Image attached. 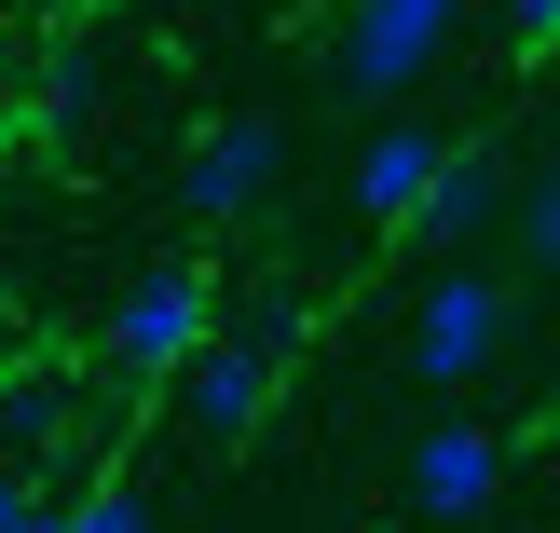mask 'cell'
<instances>
[{
  "mask_svg": "<svg viewBox=\"0 0 560 533\" xmlns=\"http://www.w3.org/2000/svg\"><path fill=\"white\" fill-rule=\"evenodd\" d=\"M96 343H109V370H124V383H178L191 356L219 343V288L164 260V274H137V288L109 301V328H96Z\"/></svg>",
  "mask_w": 560,
  "mask_h": 533,
  "instance_id": "6da1fadb",
  "label": "cell"
},
{
  "mask_svg": "<svg viewBox=\"0 0 560 533\" xmlns=\"http://www.w3.org/2000/svg\"><path fill=\"white\" fill-rule=\"evenodd\" d=\"M506 328H520V301H506V274H479V260H452L424 288V315H410V383H479L492 356H506Z\"/></svg>",
  "mask_w": 560,
  "mask_h": 533,
  "instance_id": "7a4b0ae2",
  "label": "cell"
},
{
  "mask_svg": "<svg viewBox=\"0 0 560 533\" xmlns=\"http://www.w3.org/2000/svg\"><path fill=\"white\" fill-rule=\"evenodd\" d=\"M452 27H465V0H355L342 14V96H410V82L452 55Z\"/></svg>",
  "mask_w": 560,
  "mask_h": 533,
  "instance_id": "3957f363",
  "label": "cell"
},
{
  "mask_svg": "<svg viewBox=\"0 0 560 533\" xmlns=\"http://www.w3.org/2000/svg\"><path fill=\"white\" fill-rule=\"evenodd\" d=\"M273 178H288V124L233 109V124H206V137H191V164H178V206H191V219H246Z\"/></svg>",
  "mask_w": 560,
  "mask_h": 533,
  "instance_id": "277c9868",
  "label": "cell"
},
{
  "mask_svg": "<svg viewBox=\"0 0 560 533\" xmlns=\"http://www.w3.org/2000/svg\"><path fill=\"white\" fill-rule=\"evenodd\" d=\"M492 493H506V438L492 425H424L410 438V507L424 520H479Z\"/></svg>",
  "mask_w": 560,
  "mask_h": 533,
  "instance_id": "5b68a950",
  "label": "cell"
},
{
  "mask_svg": "<svg viewBox=\"0 0 560 533\" xmlns=\"http://www.w3.org/2000/svg\"><path fill=\"white\" fill-rule=\"evenodd\" d=\"M178 410H191V438H246L273 410V343H246V328H219L206 356L178 370Z\"/></svg>",
  "mask_w": 560,
  "mask_h": 533,
  "instance_id": "8992f818",
  "label": "cell"
},
{
  "mask_svg": "<svg viewBox=\"0 0 560 533\" xmlns=\"http://www.w3.org/2000/svg\"><path fill=\"white\" fill-rule=\"evenodd\" d=\"M438 164H452V137L410 109V124H370V151H355V219H383V233H410V206L438 192Z\"/></svg>",
  "mask_w": 560,
  "mask_h": 533,
  "instance_id": "52a82bcc",
  "label": "cell"
},
{
  "mask_svg": "<svg viewBox=\"0 0 560 533\" xmlns=\"http://www.w3.org/2000/svg\"><path fill=\"white\" fill-rule=\"evenodd\" d=\"M492 219H506V164H492V151H465V137H452V164H438V192L410 206V233L465 246V233H492Z\"/></svg>",
  "mask_w": 560,
  "mask_h": 533,
  "instance_id": "ba28073f",
  "label": "cell"
},
{
  "mask_svg": "<svg viewBox=\"0 0 560 533\" xmlns=\"http://www.w3.org/2000/svg\"><path fill=\"white\" fill-rule=\"evenodd\" d=\"M506 219H520V260H534V274H560V164H547L534 192H520Z\"/></svg>",
  "mask_w": 560,
  "mask_h": 533,
  "instance_id": "9c48e42d",
  "label": "cell"
},
{
  "mask_svg": "<svg viewBox=\"0 0 560 533\" xmlns=\"http://www.w3.org/2000/svg\"><path fill=\"white\" fill-rule=\"evenodd\" d=\"M55 533H151V507L109 479V493H82V507H55Z\"/></svg>",
  "mask_w": 560,
  "mask_h": 533,
  "instance_id": "30bf717a",
  "label": "cell"
},
{
  "mask_svg": "<svg viewBox=\"0 0 560 533\" xmlns=\"http://www.w3.org/2000/svg\"><path fill=\"white\" fill-rule=\"evenodd\" d=\"M492 14H506V42H520V55H547V42H560V0H492Z\"/></svg>",
  "mask_w": 560,
  "mask_h": 533,
  "instance_id": "8fae6325",
  "label": "cell"
},
{
  "mask_svg": "<svg viewBox=\"0 0 560 533\" xmlns=\"http://www.w3.org/2000/svg\"><path fill=\"white\" fill-rule=\"evenodd\" d=\"M0 533H55V507H42V493L14 479V465H0Z\"/></svg>",
  "mask_w": 560,
  "mask_h": 533,
  "instance_id": "7c38bea8",
  "label": "cell"
}]
</instances>
